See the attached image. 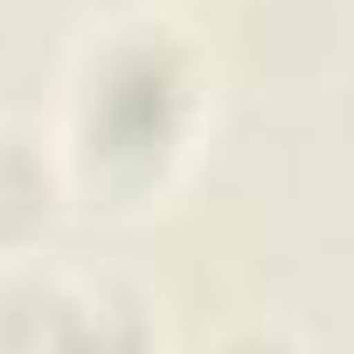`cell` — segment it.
I'll use <instances>...</instances> for the list:
<instances>
[{"label":"cell","mask_w":354,"mask_h":354,"mask_svg":"<svg viewBox=\"0 0 354 354\" xmlns=\"http://www.w3.org/2000/svg\"><path fill=\"white\" fill-rule=\"evenodd\" d=\"M202 125H209L202 49L160 15H111L70 56L49 146L77 202L139 216L181 188Z\"/></svg>","instance_id":"obj_1"},{"label":"cell","mask_w":354,"mask_h":354,"mask_svg":"<svg viewBox=\"0 0 354 354\" xmlns=\"http://www.w3.org/2000/svg\"><path fill=\"white\" fill-rule=\"evenodd\" d=\"M202 354H306L278 319H236V326H223Z\"/></svg>","instance_id":"obj_5"},{"label":"cell","mask_w":354,"mask_h":354,"mask_svg":"<svg viewBox=\"0 0 354 354\" xmlns=\"http://www.w3.org/2000/svg\"><path fill=\"white\" fill-rule=\"evenodd\" d=\"M63 299H70V278L42 264H8L0 271V354H42Z\"/></svg>","instance_id":"obj_4"},{"label":"cell","mask_w":354,"mask_h":354,"mask_svg":"<svg viewBox=\"0 0 354 354\" xmlns=\"http://www.w3.org/2000/svg\"><path fill=\"white\" fill-rule=\"evenodd\" d=\"M42 354H160V326L132 285H77L70 278V299H63Z\"/></svg>","instance_id":"obj_3"},{"label":"cell","mask_w":354,"mask_h":354,"mask_svg":"<svg viewBox=\"0 0 354 354\" xmlns=\"http://www.w3.org/2000/svg\"><path fill=\"white\" fill-rule=\"evenodd\" d=\"M63 202H70V188H63L49 132L0 118V271L35 264V250L63 223Z\"/></svg>","instance_id":"obj_2"}]
</instances>
